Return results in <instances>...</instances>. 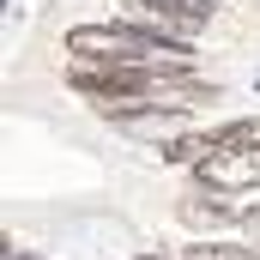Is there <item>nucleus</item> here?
<instances>
[{
  "mask_svg": "<svg viewBox=\"0 0 260 260\" xmlns=\"http://www.w3.org/2000/svg\"><path fill=\"white\" fill-rule=\"evenodd\" d=\"M73 91H91L97 103H133V97H151L157 85V67H139V61H79L67 73Z\"/></svg>",
  "mask_w": 260,
  "mask_h": 260,
  "instance_id": "f257e3e1",
  "label": "nucleus"
},
{
  "mask_svg": "<svg viewBox=\"0 0 260 260\" xmlns=\"http://www.w3.org/2000/svg\"><path fill=\"white\" fill-rule=\"evenodd\" d=\"M200 182L212 188V194H242V188H260V145H230V151H218L212 164H200Z\"/></svg>",
  "mask_w": 260,
  "mask_h": 260,
  "instance_id": "f03ea898",
  "label": "nucleus"
},
{
  "mask_svg": "<svg viewBox=\"0 0 260 260\" xmlns=\"http://www.w3.org/2000/svg\"><path fill=\"white\" fill-rule=\"evenodd\" d=\"M133 6H145V12H157V18H176L182 30H200V24L212 18V0H133Z\"/></svg>",
  "mask_w": 260,
  "mask_h": 260,
  "instance_id": "7ed1b4c3",
  "label": "nucleus"
},
{
  "mask_svg": "<svg viewBox=\"0 0 260 260\" xmlns=\"http://www.w3.org/2000/svg\"><path fill=\"white\" fill-rule=\"evenodd\" d=\"M188 260H254V254L248 248H230V242H200Z\"/></svg>",
  "mask_w": 260,
  "mask_h": 260,
  "instance_id": "20e7f679",
  "label": "nucleus"
},
{
  "mask_svg": "<svg viewBox=\"0 0 260 260\" xmlns=\"http://www.w3.org/2000/svg\"><path fill=\"white\" fill-rule=\"evenodd\" d=\"M242 230H248V236L260 242V206H254V212H242Z\"/></svg>",
  "mask_w": 260,
  "mask_h": 260,
  "instance_id": "39448f33",
  "label": "nucleus"
},
{
  "mask_svg": "<svg viewBox=\"0 0 260 260\" xmlns=\"http://www.w3.org/2000/svg\"><path fill=\"white\" fill-rule=\"evenodd\" d=\"M6 260H24V254H6Z\"/></svg>",
  "mask_w": 260,
  "mask_h": 260,
  "instance_id": "423d86ee",
  "label": "nucleus"
}]
</instances>
